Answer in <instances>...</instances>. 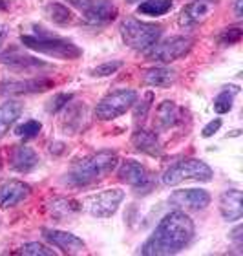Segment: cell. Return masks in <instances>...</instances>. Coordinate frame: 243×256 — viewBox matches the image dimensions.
Listing matches in <instances>:
<instances>
[{"label":"cell","mask_w":243,"mask_h":256,"mask_svg":"<svg viewBox=\"0 0 243 256\" xmlns=\"http://www.w3.org/2000/svg\"><path fill=\"white\" fill-rule=\"evenodd\" d=\"M2 62L8 64L11 70H16V72H30V70H33V68L46 66V62L35 59V57H30V55H16V54L2 55Z\"/></svg>","instance_id":"24"},{"label":"cell","mask_w":243,"mask_h":256,"mask_svg":"<svg viewBox=\"0 0 243 256\" xmlns=\"http://www.w3.org/2000/svg\"><path fill=\"white\" fill-rule=\"evenodd\" d=\"M220 212H222L225 222H238V220H242V190L230 188V190L222 192V196H220Z\"/></svg>","instance_id":"16"},{"label":"cell","mask_w":243,"mask_h":256,"mask_svg":"<svg viewBox=\"0 0 243 256\" xmlns=\"http://www.w3.org/2000/svg\"><path fill=\"white\" fill-rule=\"evenodd\" d=\"M20 42L24 48L33 50L37 54L48 55L53 59L60 60H75L79 59L82 52L77 44H74L68 38L57 37V35H50V33H35V35H22Z\"/></svg>","instance_id":"3"},{"label":"cell","mask_w":243,"mask_h":256,"mask_svg":"<svg viewBox=\"0 0 243 256\" xmlns=\"http://www.w3.org/2000/svg\"><path fill=\"white\" fill-rule=\"evenodd\" d=\"M181 123V110L174 101H163L156 110V121L154 126L158 130H168Z\"/></svg>","instance_id":"18"},{"label":"cell","mask_w":243,"mask_h":256,"mask_svg":"<svg viewBox=\"0 0 243 256\" xmlns=\"http://www.w3.org/2000/svg\"><path fill=\"white\" fill-rule=\"evenodd\" d=\"M138 101V92L130 88H121L102 97L96 106V118L100 121H112V119L121 118L130 108H134Z\"/></svg>","instance_id":"6"},{"label":"cell","mask_w":243,"mask_h":256,"mask_svg":"<svg viewBox=\"0 0 243 256\" xmlns=\"http://www.w3.org/2000/svg\"><path fill=\"white\" fill-rule=\"evenodd\" d=\"M117 180L134 187L136 190L150 188V172L146 170V166L134 160L121 161L117 170Z\"/></svg>","instance_id":"10"},{"label":"cell","mask_w":243,"mask_h":256,"mask_svg":"<svg viewBox=\"0 0 243 256\" xmlns=\"http://www.w3.org/2000/svg\"><path fill=\"white\" fill-rule=\"evenodd\" d=\"M122 68V62L121 60H112V62H104L100 64V66H97V68H94L90 72L92 77H108V75L116 74L117 70Z\"/></svg>","instance_id":"31"},{"label":"cell","mask_w":243,"mask_h":256,"mask_svg":"<svg viewBox=\"0 0 243 256\" xmlns=\"http://www.w3.org/2000/svg\"><path fill=\"white\" fill-rule=\"evenodd\" d=\"M62 110H64V118L60 121V128L66 134H77L80 128L84 126L86 106L84 104H79V102H74V104L68 102Z\"/></svg>","instance_id":"19"},{"label":"cell","mask_w":243,"mask_h":256,"mask_svg":"<svg viewBox=\"0 0 243 256\" xmlns=\"http://www.w3.org/2000/svg\"><path fill=\"white\" fill-rule=\"evenodd\" d=\"M42 236L46 240L55 246L64 254H82L86 251V244L80 240L79 236L66 232V230L58 229H42Z\"/></svg>","instance_id":"13"},{"label":"cell","mask_w":243,"mask_h":256,"mask_svg":"<svg viewBox=\"0 0 243 256\" xmlns=\"http://www.w3.org/2000/svg\"><path fill=\"white\" fill-rule=\"evenodd\" d=\"M53 88V82L50 79H28V80H6L0 84L2 94L11 96H22V94H38Z\"/></svg>","instance_id":"15"},{"label":"cell","mask_w":243,"mask_h":256,"mask_svg":"<svg viewBox=\"0 0 243 256\" xmlns=\"http://www.w3.org/2000/svg\"><path fill=\"white\" fill-rule=\"evenodd\" d=\"M46 15L52 22L58 24V26H68L74 22V15H72V11L62 4H57V2H53V4L46 6Z\"/></svg>","instance_id":"26"},{"label":"cell","mask_w":243,"mask_h":256,"mask_svg":"<svg viewBox=\"0 0 243 256\" xmlns=\"http://www.w3.org/2000/svg\"><path fill=\"white\" fill-rule=\"evenodd\" d=\"M18 252H20V254H28V256H52V254H55L53 249H50V247L44 246V244H38V242L24 244Z\"/></svg>","instance_id":"28"},{"label":"cell","mask_w":243,"mask_h":256,"mask_svg":"<svg viewBox=\"0 0 243 256\" xmlns=\"http://www.w3.org/2000/svg\"><path fill=\"white\" fill-rule=\"evenodd\" d=\"M40 130H42V124L38 123V121L30 119V121H26L24 124H20V126L16 128V136L24 139H33L40 134Z\"/></svg>","instance_id":"29"},{"label":"cell","mask_w":243,"mask_h":256,"mask_svg":"<svg viewBox=\"0 0 243 256\" xmlns=\"http://www.w3.org/2000/svg\"><path fill=\"white\" fill-rule=\"evenodd\" d=\"M90 24H106L117 16V6L112 0H66Z\"/></svg>","instance_id":"8"},{"label":"cell","mask_w":243,"mask_h":256,"mask_svg":"<svg viewBox=\"0 0 243 256\" xmlns=\"http://www.w3.org/2000/svg\"><path fill=\"white\" fill-rule=\"evenodd\" d=\"M212 176H214V172L205 161L188 158V160H181L174 165H170L163 174V183L166 187H176L183 182L206 183L210 182Z\"/></svg>","instance_id":"5"},{"label":"cell","mask_w":243,"mask_h":256,"mask_svg":"<svg viewBox=\"0 0 243 256\" xmlns=\"http://www.w3.org/2000/svg\"><path fill=\"white\" fill-rule=\"evenodd\" d=\"M20 114H22L20 102L8 101L4 104H0V139L10 132V128L16 123V119L20 118Z\"/></svg>","instance_id":"23"},{"label":"cell","mask_w":243,"mask_h":256,"mask_svg":"<svg viewBox=\"0 0 243 256\" xmlns=\"http://www.w3.org/2000/svg\"><path fill=\"white\" fill-rule=\"evenodd\" d=\"M128 4H134V2H138V0H126Z\"/></svg>","instance_id":"38"},{"label":"cell","mask_w":243,"mask_h":256,"mask_svg":"<svg viewBox=\"0 0 243 256\" xmlns=\"http://www.w3.org/2000/svg\"><path fill=\"white\" fill-rule=\"evenodd\" d=\"M172 0H144L138 6L139 15L148 16H161L172 10Z\"/></svg>","instance_id":"25"},{"label":"cell","mask_w":243,"mask_h":256,"mask_svg":"<svg viewBox=\"0 0 243 256\" xmlns=\"http://www.w3.org/2000/svg\"><path fill=\"white\" fill-rule=\"evenodd\" d=\"M72 99H74V96H72V94H57V96H55L52 101H50L48 112L50 114H57L58 110H62V108L66 106V104H68Z\"/></svg>","instance_id":"33"},{"label":"cell","mask_w":243,"mask_h":256,"mask_svg":"<svg viewBox=\"0 0 243 256\" xmlns=\"http://www.w3.org/2000/svg\"><path fill=\"white\" fill-rule=\"evenodd\" d=\"M194 46V40L185 35H176V37L164 38L163 42H156L150 50H146V59L152 62L168 64L174 60L185 57Z\"/></svg>","instance_id":"7"},{"label":"cell","mask_w":243,"mask_h":256,"mask_svg":"<svg viewBox=\"0 0 243 256\" xmlns=\"http://www.w3.org/2000/svg\"><path fill=\"white\" fill-rule=\"evenodd\" d=\"M152 101H154V94L152 92H146V96H144V99L141 102L136 101V110H134V118H136V121H143L144 118L148 116V110L152 108Z\"/></svg>","instance_id":"30"},{"label":"cell","mask_w":243,"mask_h":256,"mask_svg":"<svg viewBox=\"0 0 243 256\" xmlns=\"http://www.w3.org/2000/svg\"><path fill=\"white\" fill-rule=\"evenodd\" d=\"M176 72L164 66H154L143 72V82L148 86H156V88H168L174 84Z\"/></svg>","instance_id":"21"},{"label":"cell","mask_w":243,"mask_h":256,"mask_svg":"<svg viewBox=\"0 0 243 256\" xmlns=\"http://www.w3.org/2000/svg\"><path fill=\"white\" fill-rule=\"evenodd\" d=\"M163 35V28L159 24H152V22H143L139 18H124L121 22V37L122 42L126 44L128 48L136 50V52H146L150 50L156 42H159V38Z\"/></svg>","instance_id":"4"},{"label":"cell","mask_w":243,"mask_h":256,"mask_svg":"<svg viewBox=\"0 0 243 256\" xmlns=\"http://www.w3.org/2000/svg\"><path fill=\"white\" fill-rule=\"evenodd\" d=\"M10 165L15 172H20V174H30L32 170H35L38 165V156L37 152L32 148V146H16L13 152H11L10 158Z\"/></svg>","instance_id":"17"},{"label":"cell","mask_w":243,"mask_h":256,"mask_svg":"<svg viewBox=\"0 0 243 256\" xmlns=\"http://www.w3.org/2000/svg\"><path fill=\"white\" fill-rule=\"evenodd\" d=\"M232 102H234V92L223 90L214 99V110L218 114H228L232 110Z\"/></svg>","instance_id":"27"},{"label":"cell","mask_w":243,"mask_h":256,"mask_svg":"<svg viewBox=\"0 0 243 256\" xmlns=\"http://www.w3.org/2000/svg\"><path fill=\"white\" fill-rule=\"evenodd\" d=\"M119 163L116 152L112 150H100L97 154H92L84 160L77 161L72 170L66 174V182L74 187H88L94 183L104 180L108 174L114 172V168Z\"/></svg>","instance_id":"2"},{"label":"cell","mask_w":243,"mask_h":256,"mask_svg":"<svg viewBox=\"0 0 243 256\" xmlns=\"http://www.w3.org/2000/svg\"><path fill=\"white\" fill-rule=\"evenodd\" d=\"M242 225H238L236 229H234V232H232V238L236 240V244H238V247H242Z\"/></svg>","instance_id":"36"},{"label":"cell","mask_w":243,"mask_h":256,"mask_svg":"<svg viewBox=\"0 0 243 256\" xmlns=\"http://www.w3.org/2000/svg\"><path fill=\"white\" fill-rule=\"evenodd\" d=\"M48 208L53 218H57L58 222H66L79 212L80 205L72 198H53L48 203Z\"/></svg>","instance_id":"22"},{"label":"cell","mask_w":243,"mask_h":256,"mask_svg":"<svg viewBox=\"0 0 243 256\" xmlns=\"http://www.w3.org/2000/svg\"><path fill=\"white\" fill-rule=\"evenodd\" d=\"M220 126H222V119H214V121H210V123L206 124L205 128H203V138H210V136H214V134L220 130Z\"/></svg>","instance_id":"34"},{"label":"cell","mask_w":243,"mask_h":256,"mask_svg":"<svg viewBox=\"0 0 243 256\" xmlns=\"http://www.w3.org/2000/svg\"><path fill=\"white\" fill-rule=\"evenodd\" d=\"M242 6H243V0H236V4H234V11H236V16H238V18H242L243 16Z\"/></svg>","instance_id":"37"},{"label":"cell","mask_w":243,"mask_h":256,"mask_svg":"<svg viewBox=\"0 0 243 256\" xmlns=\"http://www.w3.org/2000/svg\"><path fill=\"white\" fill-rule=\"evenodd\" d=\"M194 238V222L183 210H172L156 227L139 252L146 256L178 254Z\"/></svg>","instance_id":"1"},{"label":"cell","mask_w":243,"mask_h":256,"mask_svg":"<svg viewBox=\"0 0 243 256\" xmlns=\"http://www.w3.org/2000/svg\"><path fill=\"white\" fill-rule=\"evenodd\" d=\"M122 200H124V190L121 188L99 192L90 200V214L96 218H110L117 212Z\"/></svg>","instance_id":"9"},{"label":"cell","mask_w":243,"mask_h":256,"mask_svg":"<svg viewBox=\"0 0 243 256\" xmlns=\"http://www.w3.org/2000/svg\"><path fill=\"white\" fill-rule=\"evenodd\" d=\"M212 10H214V6L208 0H194L181 10V13L178 15V24L183 30H192V28L203 24L210 16Z\"/></svg>","instance_id":"12"},{"label":"cell","mask_w":243,"mask_h":256,"mask_svg":"<svg viewBox=\"0 0 243 256\" xmlns=\"http://www.w3.org/2000/svg\"><path fill=\"white\" fill-rule=\"evenodd\" d=\"M132 144L136 146L138 152H143V154H146V156H152V158L161 156V144H159L156 132L139 128L138 132H134V136H132Z\"/></svg>","instance_id":"20"},{"label":"cell","mask_w":243,"mask_h":256,"mask_svg":"<svg viewBox=\"0 0 243 256\" xmlns=\"http://www.w3.org/2000/svg\"><path fill=\"white\" fill-rule=\"evenodd\" d=\"M8 33H10L8 26H6V24H0V50H2V46H4L6 38H8Z\"/></svg>","instance_id":"35"},{"label":"cell","mask_w":243,"mask_h":256,"mask_svg":"<svg viewBox=\"0 0 243 256\" xmlns=\"http://www.w3.org/2000/svg\"><path fill=\"white\" fill-rule=\"evenodd\" d=\"M168 202L170 205L183 210H203L210 205V194L203 188H185V190H176Z\"/></svg>","instance_id":"11"},{"label":"cell","mask_w":243,"mask_h":256,"mask_svg":"<svg viewBox=\"0 0 243 256\" xmlns=\"http://www.w3.org/2000/svg\"><path fill=\"white\" fill-rule=\"evenodd\" d=\"M32 187L20 180H4L0 182V208H10L28 200Z\"/></svg>","instance_id":"14"},{"label":"cell","mask_w":243,"mask_h":256,"mask_svg":"<svg viewBox=\"0 0 243 256\" xmlns=\"http://www.w3.org/2000/svg\"><path fill=\"white\" fill-rule=\"evenodd\" d=\"M242 28H228V30H225V32L222 33V37H220V42L223 44V46H232V44H238L240 40H242Z\"/></svg>","instance_id":"32"}]
</instances>
